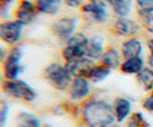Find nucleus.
<instances>
[{
    "instance_id": "obj_28",
    "label": "nucleus",
    "mask_w": 153,
    "mask_h": 127,
    "mask_svg": "<svg viewBox=\"0 0 153 127\" xmlns=\"http://www.w3.org/2000/svg\"><path fill=\"white\" fill-rule=\"evenodd\" d=\"M141 9L153 10V0H136Z\"/></svg>"
},
{
    "instance_id": "obj_15",
    "label": "nucleus",
    "mask_w": 153,
    "mask_h": 127,
    "mask_svg": "<svg viewBox=\"0 0 153 127\" xmlns=\"http://www.w3.org/2000/svg\"><path fill=\"white\" fill-rule=\"evenodd\" d=\"M104 37L102 35H94L89 40L88 49H87V57L92 60L100 59L104 50Z\"/></svg>"
},
{
    "instance_id": "obj_6",
    "label": "nucleus",
    "mask_w": 153,
    "mask_h": 127,
    "mask_svg": "<svg viewBox=\"0 0 153 127\" xmlns=\"http://www.w3.org/2000/svg\"><path fill=\"white\" fill-rule=\"evenodd\" d=\"M78 19L75 16H64L57 19L51 25V31L60 40L67 42L74 34Z\"/></svg>"
},
{
    "instance_id": "obj_24",
    "label": "nucleus",
    "mask_w": 153,
    "mask_h": 127,
    "mask_svg": "<svg viewBox=\"0 0 153 127\" xmlns=\"http://www.w3.org/2000/svg\"><path fill=\"white\" fill-rule=\"evenodd\" d=\"M138 16L144 28L153 34V10L140 8L138 10Z\"/></svg>"
},
{
    "instance_id": "obj_22",
    "label": "nucleus",
    "mask_w": 153,
    "mask_h": 127,
    "mask_svg": "<svg viewBox=\"0 0 153 127\" xmlns=\"http://www.w3.org/2000/svg\"><path fill=\"white\" fill-rule=\"evenodd\" d=\"M111 73V70L103 64H95L90 71L88 79L94 83H99L107 79L110 76Z\"/></svg>"
},
{
    "instance_id": "obj_4",
    "label": "nucleus",
    "mask_w": 153,
    "mask_h": 127,
    "mask_svg": "<svg viewBox=\"0 0 153 127\" xmlns=\"http://www.w3.org/2000/svg\"><path fill=\"white\" fill-rule=\"evenodd\" d=\"M3 93L10 98L31 102L37 97L35 91L25 81L21 79L5 80L1 84Z\"/></svg>"
},
{
    "instance_id": "obj_13",
    "label": "nucleus",
    "mask_w": 153,
    "mask_h": 127,
    "mask_svg": "<svg viewBox=\"0 0 153 127\" xmlns=\"http://www.w3.org/2000/svg\"><path fill=\"white\" fill-rule=\"evenodd\" d=\"M81 11L90 16L94 22L98 23H103L107 19L108 13L105 7L94 4L90 1L85 3L81 7Z\"/></svg>"
},
{
    "instance_id": "obj_30",
    "label": "nucleus",
    "mask_w": 153,
    "mask_h": 127,
    "mask_svg": "<svg viewBox=\"0 0 153 127\" xmlns=\"http://www.w3.org/2000/svg\"><path fill=\"white\" fill-rule=\"evenodd\" d=\"M147 46L149 51V64L150 67H153V38L149 39L147 42Z\"/></svg>"
},
{
    "instance_id": "obj_12",
    "label": "nucleus",
    "mask_w": 153,
    "mask_h": 127,
    "mask_svg": "<svg viewBox=\"0 0 153 127\" xmlns=\"http://www.w3.org/2000/svg\"><path fill=\"white\" fill-rule=\"evenodd\" d=\"M112 105L117 123H123L131 115L132 105L128 99L125 97H117L114 100Z\"/></svg>"
},
{
    "instance_id": "obj_31",
    "label": "nucleus",
    "mask_w": 153,
    "mask_h": 127,
    "mask_svg": "<svg viewBox=\"0 0 153 127\" xmlns=\"http://www.w3.org/2000/svg\"><path fill=\"white\" fill-rule=\"evenodd\" d=\"M89 1L90 2L94 3V4L104 6V7H106V5H107V1H106V0H89Z\"/></svg>"
},
{
    "instance_id": "obj_29",
    "label": "nucleus",
    "mask_w": 153,
    "mask_h": 127,
    "mask_svg": "<svg viewBox=\"0 0 153 127\" xmlns=\"http://www.w3.org/2000/svg\"><path fill=\"white\" fill-rule=\"evenodd\" d=\"M85 0H64V2L68 7H79L83 5Z\"/></svg>"
},
{
    "instance_id": "obj_35",
    "label": "nucleus",
    "mask_w": 153,
    "mask_h": 127,
    "mask_svg": "<svg viewBox=\"0 0 153 127\" xmlns=\"http://www.w3.org/2000/svg\"><path fill=\"white\" fill-rule=\"evenodd\" d=\"M86 127H87V126H86Z\"/></svg>"
},
{
    "instance_id": "obj_9",
    "label": "nucleus",
    "mask_w": 153,
    "mask_h": 127,
    "mask_svg": "<svg viewBox=\"0 0 153 127\" xmlns=\"http://www.w3.org/2000/svg\"><path fill=\"white\" fill-rule=\"evenodd\" d=\"M91 92L90 81L84 77H74L68 89L70 98L75 101L85 100Z\"/></svg>"
},
{
    "instance_id": "obj_19",
    "label": "nucleus",
    "mask_w": 153,
    "mask_h": 127,
    "mask_svg": "<svg viewBox=\"0 0 153 127\" xmlns=\"http://www.w3.org/2000/svg\"><path fill=\"white\" fill-rule=\"evenodd\" d=\"M137 83L145 91H152L153 89V67H145L136 75Z\"/></svg>"
},
{
    "instance_id": "obj_23",
    "label": "nucleus",
    "mask_w": 153,
    "mask_h": 127,
    "mask_svg": "<svg viewBox=\"0 0 153 127\" xmlns=\"http://www.w3.org/2000/svg\"><path fill=\"white\" fill-rule=\"evenodd\" d=\"M127 127H151L150 124L146 120L143 113L135 111L131 114L127 119Z\"/></svg>"
},
{
    "instance_id": "obj_14",
    "label": "nucleus",
    "mask_w": 153,
    "mask_h": 127,
    "mask_svg": "<svg viewBox=\"0 0 153 127\" xmlns=\"http://www.w3.org/2000/svg\"><path fill=\"white\" fill-rule=\"evenodd\" d=\"M143 52L142 43L135 37H131L125 40L121 46V55L124 60L135 57H140Z\"/></svg>"
},
{
    "instance_id": "obj_7",
    "label": "nucleus",
    "mask_w": 153,
    "mask_h": 127,
    "mask_svg": "<svg viewBox=\"0 0 153 127\" xmlns=\"http://www.w3.org/2000/svg\"><path fill=\"white\" fill-rule=\"evenodd\" d=\"M23 26L17 20H5L0 25V37L9 46H14L19 41Z\"/></svg>"
},
{
    "instance_id": "obj_27",
    "label": "nucleus",
    "mask_w": 153,
    "mask_h": 127,
    "mask_svg": "<svg viewBox=\"0 0 153 127\" xmlns=\"http://www.w3.org/2000/svg\"><path fill=\"white\" fill-rule=\"evenodd\" d=\"M142 107L148 113L153 114V96L150 95L143 100L142 102Z\"/></svg>"
},
{
    "instance_id": "obj_2",
    "label": "nucleus",
    "mask_w": 153,
    "mask_h": 127,
    "mask_svg": "<svg viewBox=\"0 0 153 127\" xmlns=\"http://www.w3.org/2000/svg\"><path fill=\"white\" fill-rule=\"evenodd\" d=\"M43 77L48 84L60 91L69 89L73 76L66 65L59 63H52L48 65L43 71Z\"/></svg>"
},
{
    "instance_id": "obj_5",
    "label": "nucleus",
    "mask_w": 153,
    "mask_h": 127,
    "mask_svg": "<svg viewBox=\"0 0 153 127\" xmlns=\"http://www.w3.org/2000/svg\"><path fill=\"white\" fill-rule=\"evenodd\" d=\"M22 57V49L17 46H13L8 52V55L2 61L3 74L7 80H15L18 79L22 72L20 60Z\"/></svg>"
},
{
    "instance_id": "obj_26",
    "label": "nucleus",
    "mask_w": 153,
    "mask_h": 127,
    "mask_svg": "<svg viewBox=\"0 0 153 127\" xmlns=\"http://www.w3.org/2000/svg\"><path fill=\"white\" fill-rule=\"evenodd\" d=\"M14 0H0V13L1 16H7Z\"/></svg>"
},
{
    "instance_id": "obj_18",
    "label": "nucleus",
    "mask_w": 153,
    "mask_h": 127,
    "mask_svg": "<svg viewBox=\"0 0 153 127\" xmlns=\"http://www.w3.org/2000/svg\"><path fill=\"white\" fill-rule=\"evenodd\" d=\"M62 0H35L37 12L47 15H55L62 7Z\"/></svg>"
},
{
    "instance_id": "obj_8",
    "label": "nucleus",
    "mask_w": 153,
    "mask_h": 127,
    "mask_svg": "<svg viewBox=\"0 0 153 127\" xmlns=\"http://www.w3.org/2000/svg\"><path fill=\"white\" fill-rule=\"evenodd\" d=\"M37 10L34 3L29 0H19L15 10L16 20L23 25H29L36 17Z\"/></svg>"
},
{
    "instance_id": "obj_33",
    "label": "nucleus",
    "mask_w": 153,
    "mask_h": 127,
    "mask_svg": "<svg viewBox=\"0 0 153 127\" xmlns=\"http://www.w3.org/2000/svg\"><path fill=\"white\" fill-rule=\"evenodd\" d=\"M151 95L153 96V89H152V94H151Z\"/></svg>"
},
{
    "instance_id": "obj_34",
    "label": "nucleus",
    "mask_w": 153,
    "mask_h": 127,
    "mask_svg": "<svg viewBox=\"0 0 153 127\" xmlns=\"http://www.w3.org/2000/svg\"><path fill=\"white\" fill-rule=\"evenodd\" d=\"M135 1H136V0H135Z\"/></svg>"
},
{
    "instance_id": "obj_17",
    "label": "nucleus",
    "mask_w": 153,
    "mask_h": 127,
    "mask_svg": "<svg viewBox=\"0 0 153 127\" xmlns=\"http://www.w3.org/2000/svg\"><path fill=\"white\" fill-rule=\"evenodd\" d=\"M144 67V61L140 56L124 60L119 69L124 74L137 75Z\"/></svg>"
},
{
    "instance_id": "obj_11",
    "label": "nucleus",
    "mask_w": 153,
    "mask_h": 127,
    "mask_svg": "<svg viewBox=\"0 0 153 127\" xmlns=\"http://www.w3.org/2000/svg\"><path fill=\"white\" fill-rule=\"evenodd\" d=\"M95 64L94 60L85 57L70 64H65V65L73 77H84L88 79L90 71Z\"/></svg>"
},
{
    "instance_id": "obj_10",
    "label": "nucleus",
    "mask_w": 153,
    "mask_h": 127,
    "mask_svg": "<svg viewBox=\"0 0 153 127\" xmlns=\"http://www.w3.org/2000/svg\"><path fill=\"white\" fill-rule=\"evenodd\" d=\"M140 27L135 21L126 17H119L114 24V31L118 36L132 37L137 34Z\"/></svg>"
},
{
    "instance_id": "obj_16",
    "label": "nucleus",
    "mask_w": 153,
    "mask_h": 127,
    "mask_svg": "<svg viewBox=\"0 0 153 127\" xmlns=\"http://www.w3.org/2000/svg\"><path fill=\"white\" fill-rule=\"evenodd\" d=\"M122 55L119 53L117 49L114 47L108 48L103 52L100 61L101 64L107 67L110 70H117L120 68L122 61H121Z\"/></svg>"
},
{
    "instance_id": "obj_3",
    "label": "nucleus",
    "mask_w": 153,
    "mask_h": 127,
    "mask_svg": "<svg viewBox=\"0 0 153 127\" xmlns=\"http://www.w3.org/2000/svg\"><path fill=\"white\" fill-rule=\"evenodd\" d=\"M89 40L83 33L78 32L73 34L67 40L65 47L62 50V56L65 64H70L87 57V49Z\"/></svg>"
},
{
    "instance_id": "obj_21",
    "label": "nucleus",
    "mask_w": 153,
    "mask_h": 127,
    "mask_svg": "<svg viewBox=\"0 0 153 127\" xmlns=\"http://www.w3.org/2000/svg\"><path fill=\"white\" fill-rule=\"evenodd\" d=\"M16 127H41L40 120L33 114L21 111L16 118Z\"/></svg>"
},
{
    "instance_id": "obj_20",
    "label": "nucleus",
    "mask_w": 153,
    "mask_h": 127,
    "mask_svg": "<svg viewBox=\"0 0 153 127\" xmlns=\"http://www.w3.org/2000/svg\"><path fill=\"white\" fill-rule=\"evenodd\" d=\"M119 17H126L132 7V0H106Z\"/></svg>"
},
{
    "instance_id": "obj_25",
    "label": "nucleus",
    "mask_w": 153,
    "mask_h": 127,
    "mask_svg": "<svg viewBox=\"0 0 153 127\" xmlns=\"http://www.w3.org/2000/svg\"><path fill=\"white\" fill-rule=\"evenodd\" d=\"M9 114V106L7 103L1 102L0 109V125L2 127L7 122Z\"/></svg>"
},
{
    "instance_id": "obj_1",
    "label": "nucleus",
    "mask_w": 153,
    "mask_h": 127,
    "mask_svg": "<svg viewBox=\"0 0 153 127\" xmlns=\"http://www.w3.org/2000/svg\"><path fill=\"white\" fill-rule=\"evenodd\" d=\"M80 108L81 117L87 127H112L117 122L113 105L105 100L89 98Z\"/></svg>"
},
{
    "instance_id": "obj_32",
    "label": "nucleus",
    "mask_w": 153,
    "mask_h": 127,
    "mask_svg": "<svg viewBox=\"0 0 153 127\" xmlns=\"http://www.w3.org/2000/svg\"><path fill=\"white\" fill-rule=\"evenodd\" d=\"M41 127H53V126H52V125H50V124H49V123H45V124H43V125Z\"/></svg>"
}]
</instances>
